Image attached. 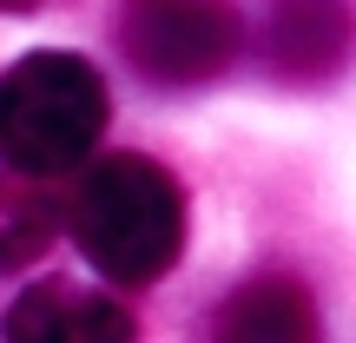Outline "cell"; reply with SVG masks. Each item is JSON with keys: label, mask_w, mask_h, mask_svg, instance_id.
I'll use <instances>...</instances> for the list:
<instances>
[{"label": "cell", "mask_w": 356, "mask_h": 343, "mask_svg": "<svg viewBox=\"0 0 356 343\" xmlns=\"http://www.w3.org/2000/svg\"><path fill=\"white\" fill-rule=\"evenodd\" d=\"M106 79L79 53H26L0 73V159L26 178L86 166L106 132Z\"/></svg>", "instance_id": "cell-2"}, {"label": "cell", "mask_w": 356, "mask_h": 343, "mask_svg": "<svg viewBox=\"0 0 356 343\" xmlns=\"http://www.w3.org/2000/svg\"><path fill=\"white\" fill-rule=\"evenodd\" d=\"M0 7H7V13H20V7H40V0H0Z\"/></svg>", "instance_id": "cell-8"}, {"label": "cell", "mask_w": 356, "mask_h": 343, "mask_svg": "<svg viewBox=\"0 0 356 343\" xmlns=\"http://www.w3.org/2000/svg\"><path fill=\"white\" fill-rule=\"evenodd\" d=\"M7 343H132V310L73 278H47L13 297Z\"/></svg>", "instance_id": "cell-5"}, {"label": "cell", "mask_w": 356, "mask_h": 343, "mask_svg": "<svg viewBox=\"0 0 356 343\" xmlns=\"http://www.w3.org/2000/svg\"><path fill=\"white\" fill-rule=\"evenodd\" d=\"M218 343H317V304L297 278H251L218 310Z\"/></svg>", "instance_id": "cell-6"}, {"label": "cell", "mask_w": 356, "mask_h": 343, "mask_svg": "<svg viewBox=\"0 0 356 343\" xmlns=\"http://www.w3.org/2000/svg\"><path fill=\"white\" fill-rule=\"evenodd\" d=\"M47 244H53V205L40 198L33 185L0 178V278L20 271V264H33Z\"/></svg>", "instance_id": "cell-7"}, {"label": "cell", "mask_w": 356, "mask_h": 343, "mask_svg": "<svg viewBox=\"0 0 356 343\" xmlns=\"http://www.w3.org/2000/svg\"><path fill=\"white\" fill-rule=\"evenodd\" d=\"M119 47L152 86H204L244 53V13L231 0H126Z\"/></svg>", "instance_id": "cell-3"}, {"label": "cell", "mask_w": 356, "mask_h": 343, "mask_svg": "<svg viewBox=\"0 0 356 343\" xmlns=\"http://www.w3.org/2000/svg\"><path fill=\"white\" fill-rule=\"evenodd\" d=\"M66 225L99 278L126 284V291L159 284L185 251V191L165 166L139 152H113L73 185Z\"/></svg>", "instance_id": "cell-1"}, {"label": "cell", "mask_w": 356, "mask_h": 343, "mask_svg": "<svg viewBox=\"0 0 356 343\" xmlns=\"http://www.w3.org/2000/svg\"><path fill=\"white\" fill-rule=\"evenodd\" d=\"M257 53L284 86H330L356 60V0H264Z\"/></svg>", "instance_id": "cell-4"}]
</instances>
